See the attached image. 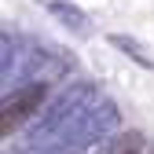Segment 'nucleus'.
Instances as JSON below:
<instances>
[{"mask_svg": "<svg viewBox=\"0 0 154 154\" xmlns=\"http://www.w3.org/2000/svg\"><path fill=\"white\" fill-rule=\"evenodd\" d=\"M44 95H48V85H41V81L18 88V92H11L8 99L0 103V132H4V136H11V132L22 125L41 103H44Z\"/></svg>", "mask_w": 154, "mask_h": 154, "instance_id": "nucleus-1", "label": "nucleus"}, {"mask_svg": "<svg viewBox=\"0 0 154 154\" xmlns=\"http://www.w3.org/2000/svg\"><path fill=\"white\" fill-rule=\"evenodd\" d=\"M110 44H114V48H121V51H128V59H132V63H140V66H147V70L154 66V59L147 55V48H140L132 37H118V33H114V37H110Z\"/></svg>", "mask_w": 154, "mask_h": 154, "instance_id": "nucleus-3", "label": "nucleus"}, {"mask_svg": "<svg viewBox=\"0 0 154 154\" xmlns=\"http://www.w3.org/2000/svg\"><path fill=\"white\" fill-rule=\"evenodd\" d=\"M48 11L59 18V22L66 26V29H73V33H88L92 29V18L81 11V8H73V4H66V0H48Z\"/></svg>", "mask_w": 154, "mask_h": 154, "instance_id": "nucleus-2", "label": "nucleus"}, {"mask_svg": "<svg viewBox=\"0 0 154 154\" xmlns=\"http://www.w3.org/2000/svg\"><path fill=\"white\" fill-rule=\"evenodd\" d=\"M140 150H143V136L140 132H121L103 154H140Z\"/></svg>", "mask_w": 154, "mask_h": 154, "instance_id": "nucleus-4", "label": "nucleus"}]
</instances>
